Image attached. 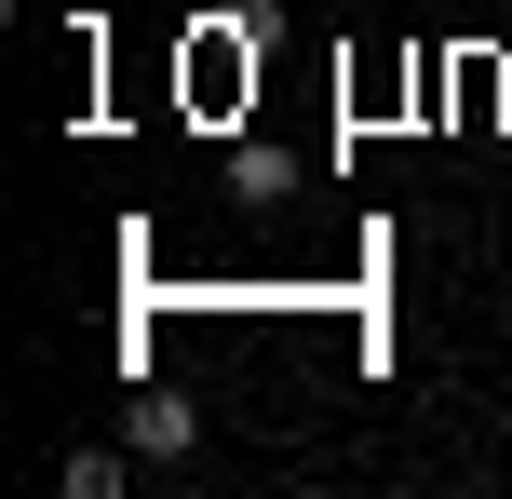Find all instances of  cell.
I'll list each match as a JSON object with an SVG mask.
<instances>
[{"instance_id": "6da1fadb", "label": "cell", "mask_w": 512, "mask_h": 499, "mask_svg": "<svg viewBox=\"0 0 512 499\" xmlns=\"http://www.w3.org/2000/svg\"><path fill=\"white\" fill-rule=\"evenodd\" d=\"M122 446H135V459H189L203 419H189V405H122Z\"/></svg>"}, {"instance_id": "7a4b0ae2", "label": "cell", "mask_w": 512, "mask_h": 499, "mask_svg": "<svg viewBox=\"0 0 512 499\" xmlns=\"http://www.w3.org/2000/svg\"><path fill=\"white\" fill-rule=\"evenodd\" d=\"M54 486H68V499H122V486H135V446H68Z\"/></svg>"}]
</instances>
